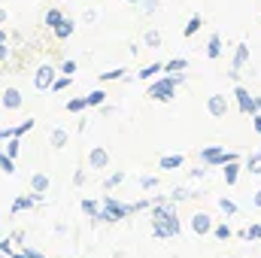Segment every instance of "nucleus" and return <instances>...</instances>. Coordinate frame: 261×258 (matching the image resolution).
Here are the masks:
<instances>
[{"instance_id": "36", "label": "nucleus", "mask_w": 261, "mask_h": 258, "mask_svg": "<svg viewBox=\"0 0 261 258\" xmlns=\"http://www.w3.org/2000/svg\"><path fill=\"white\" fill-rule=\"evenodd\" d=\"M197 28H200V18H197V15H195V18H192V21H189V28H186V34H189V37H192V34H195V31H197Z\"/></svg>"}, {"instance_id": "33", "label": "nucleus", "mask_w": 261, "mask_h": 258, "mask_svg": "<svg viewBox=\"0 0 261 258\" xmlns=\"http://www.w3.org/2000/svg\"><path fill=\"white\" fill-rule=\"evenodd\" d=\"M21 258H46V255L37 252V249H31V246H24V249H21Z\"/></svg>"}, {"instance_id": "14", "label": "nucleus", "mask_w": 261, "mask_h": 258, "mask_svg": "<svg viewBox=\"0 0 261 258\" xmlns=\"http://www.w3.org/2000/svg\"><path fill=\"white\" fill-rule=\"evenodd\" d=\"M237 237L240 240H261V225H249V228L237 231Z\"/></svg>"}, {"instance_id": "37", "label": "nucleus", "mask_w": 261, "mask_h": 258, "mask_svg": "<svg viewBox=\"0 0 261 258\" xmlns=\"http://www.w3.org/2000/svg\"><path fill=\"white\" fill-rule=\"evenodd\" d=\"M73 70H76V64H73V61H67V64L61 67V73H67V76H70V73H73Z\"/></svg>"}, {"instance_id": "3", "label": "nucleus", "mask_w": 261, "mask_h": 258, "mask_svg": "<svg viewBox=\"0 0 261 258\" xmlns=\"http://www.w3.org/2000/svg\"><path fill=\"white\" fill-rule=\"evenodd\" d=\"M200 158H203V164H210V167H225V164L237 161V155L228 152V149H222V146H203V149H200Z\"/></svg>"}, {"instance_id": "9", "label": "nucleus", "mask_w": 261, "mask_h": 258, "mask_svg": "<svg viewBox=\"0 0 261 258\" xmlns=\"http://www.w3.org/2000/svg\"><path fill=\"white\" fill-rule=\"evenodd\" d=\"M40 197H43V194H21V197H15V200H12V216H18V213H24V210H31V207H34V203H37V200H40Z\"/></svg>"}, {"instance_id": "6", "label": "nucleus", "mask_w": 261, "mask_h": 258, "mask_svg": "<svg viewBox=\"0 0 261 258\" xmlns=\"http://www.w3.org/2000/svg\"><path fill=\"white\" fill-rule=\"evenodd\" d=\"M55 79H58V76H55V70H52V67H40V70H37V76H34V85H37L40 91H46V88H52V85H55Z\"/></svg>"}, {"instance_id": "13", "label": "nucleus", "mask_w": 261, "mask_h": 258, "mask_svg": "<svg viewBox=\"0 0 261 258\" xmlns=\"http://www.w3.org/2000/svg\"><path fill=\"white\" fill-rule=\"evenodd\" d=\"M31 189L37 194H43L49 189V176H46V173H34V176H31Z\"/></svg>"}, {"instance_id": "18", "label": "nucleus", "mask_w": 261, "mask_h": 258, "mask_svg": "<svg viewBox=\"0 0 261 258\" xmlns=\"http://www.w3.org/2000/svg\"><path fill=\"white\" fill-rule=\"evenodd\" d=\"M213 237H216V240H231L234 231H231L228 225H216V228H213Z\"/></svg>"}, {"instance_id": "30", "label": "nucleus", "mask_w": 261, "mask_h": 258, "mask_svg": "<svg viewBox=\"0 0 261 258\" xmlns=\"http://www.w3.org/2000/svg\"><path fill=\"white\" fill-rule=\"evenodd\" d=\"M155 186H158V179H155V176H143V179H140V189H146V192H149V189H155Z\"/></svg>"}, {"instance_id": "7", "label": "nucleus", "mask_w": 261, "mask_h": 258, "mask_svg": "<svg viewBox=\"0 0 261 258\" xmlns=\"http://www.w3.org/2000/svg\"><path fill=\"white\" fill-rule=\"evenodd\" d=\"M88 164H91L94 170H107V164H110V152H107L103 146H94V149L88 152Z\"/></svg>"}, {"instance_id": "8", "label": "nucleus", "mask_w": 261, "mask_h": 258, "mask_svg": "<svg viewBox=\"0 0 261 258\" xmlns=\"http://www.w3.org/2000/svg\"><path fill=\"white\" fill-rule=\"evenodd\" d=\"M206 110H210V116L222 119V116L228 113V97H225V94H213V97L206 100Z\"/></svg>"}, {"instance_id": "41", "label": "nucleus", "mask_w": 261, "mask_h": 258, "mask_svg": "<svg viewBox=\"0 0 261 258\" xmlns=\"http://www.w3.org/2000/svg\"><path fill=\"white\" fill-rule=\"evenodd\" d=\"M0 43H3V34H0Z\"/></svg>"}, {"instance_id": "26", "label": "nucleus", "mask_w": 261, "mask_h": 258, "mask_svg": "<svg viewBox=\"0 0 261 258\" xmlns=\"http://www.w3.org/2000/svg\"><path fill=\"white\" fill-rule=\"evenodd\" d=\"M55 34H58V37H70V34H73V24H70V21H61V24L55 28Z\"/></svg>"}, {"instance_id": "5", "label": "nucleus", "mask_w": 261, "mask_h": 258, "mask_svg": "<svg viewBox=\"0 0 261 258\" xmlns=\"http://www.w3.org/2000/svg\"><path fill=\"white\" fill-rule=\"evenodd\" d=\"M213 219H210V213H195L192 216V231H195L197 237H203V234H213Z\"/></svg>"}, {"instance_id": "29", "label": "nucleus", "mask_w": 261, "mask_h": 258, "mask_svg": "<svg viewBox=\"0 0 261 258\" xmlns=\"http://www.w3.org/2000/svg\"><path fill=\"white\" fill-rule=\"evenodd\" d=\"M18 146H21V143H18V137H12V140L6 143V152H9V155L15 158V155H18Z\"/></svg>"}, {"instance_id": "16", "label": "nucleus", "mask_w": 261, "mask_h": 258, "mask_svg": "<svg viewBox=\"0 0 261 258\" xmlns=\"http://www.w3.org/2000/svg\"><path fill=\"white\" fill-rule=\"evenodd\" d=\"M0 170L3 173H15V158L9 152H0Z\"/></svg>"}, {"instance_id": "11", "label": "nucleus", "mask_w": 261, "mask_h": 258, "mask_svg": "<svg viewBox=\"0 0 261 258\" xmlns=\"http://www.w3.org/2000/svg\"><path fill=\"white\" fill-rule=\"evenodd\" d=\"M182 164H186V158H182V155H164V158L158 161V167H161V170H176V167H182Z\"/></svg>"}, {"instance_id": "38", "label": "nucleus", "mask_w": 261, "mask_h": 258, "mask_svg": "<svg viewBox=\"0 0 261 258\" xmlns=\"http://www.w3.org/2000/svg\"><path fill=\"white\" fill-rule=\"evenodd\" d=\"M6 55H9V49H6V46L0 43V58H6Z\"/></svg>"}, {"instance_id": "34", "label": "nucleus", "mask_w": 261, "mask_h": 258, "mask_svg": "<svg viewBox=\"0 0 261 258\" xmlns=\"http://www.w3.org/2000/svg\"><path fill=\"white\" fill-rule=\"evenodd\" d=\"M243 61H246V46H240V52H237V61H234V70H240V67H243Z\"/></svg>"}, {"instance_id": "17", "label": "nucleus", "mask_w": 261, "mask_h": 258, "mask_svg": "<svg viewBox=\"0 0 261 258\" xmlns=\"http://www.w3.org/2000/svg\"><path fill=\"white\" fill-rule=\"evenodd\" d=\"M219 210H222L225 216H234V213H237V203H234L231 197H219Z\"/></svg>"}, {"instance_id": "20", "label": "nucleus", "mask_w": 261, "mask_h": 258, "mask_svg": "<svg viewBox=\"0 0 261 258\" xmlns=\"http://www.w3.org/2000/svg\"><path fill=\"white\" fill-rule=\"evenodd\" d=\"M100 207L103 203H97V200H82V210L91 216V219H97V213H100Z\"/></svg>"}, {"instance_id": "10", "label": "nucleus", "mask_w": 261, "mask_h": 258, "mask_svg": "<svg viewBox=\"0 0 261 258\" xmlns=\"http://www.w3.org/2000/svg\"><path fill=\"white\" fill-rule=\"evenodd\" d=\"M3 107H6V110H18V107H21L18 88H6V91H3Z\"/></svg>"}, {"instance_id": "15", "label": "nucleus", "mask_w": 261, "mask_h": 258, "mask_svg": "<svg viewBox=\"0 0 261 258\" xmlns=\"http://www.w3.org/2000/svg\"><path fill=\"white\" fill-rule=\"evenodd\" d=\"M246 170L255 173V176H261V152H252V155L246 158Z\"/></svg>"}, {"instance_id": "23", "label": "nucleus", "mask_w": 261, "mask_h": 258, "mask_svg": "<svg viewBox=\"0 0 261 258\" xmlns=\"http://www.w3.org/2000/svg\"><path fill=\"white\" fill-rule=\"evenodd\" d=\"M161 70H164V64H152V67H146L143 73H137V76H140V79H152V76L161 73Z\"/></svg>"}, {"instance_id": "1", "label": "nucleus", "mask_w": 261, "mask_h": 258, "mask_svg": "<svg viewBox=\"0 0 261 258\" xmlns=\"http://www.w3.org/2000/svg\"><path fill=\"white\" fill-rule=\"evenodd\" d=\"M179 234H182V225H179V216H176V203L164 200V197H155V203H152V237L155 240H170V237H179Z\"/></svg>"}, {"instance_id": "31", "label": "nucleus", "mask_w": 261, "mask_h": 258, "mask_svg": "<svg viewBox=\"0 0 261 258\" xmlns=\"http://www.w3.org/2000/svg\"><path fill=\"white\" fill-rule=\"evenodd\" d=\"M164 70H170L173 76H176V70H186V61L179 58V61H170V64H164Z\"/></svg>"}, {"instance_id": "40", "label": "nucleus", "mask_w": 261, "mask_h": 258, "mask_svg": "<svg viewBox=\"0 0 261 258\" xmlns=\"http://www.w3.org/2000/svg\"><path fill=\"white\" fill-rule=\"evenodd\" d=\"M255 100H258V113H261V97H255Z\"/></svg>"}, {"instance_id": "21", "label": "nucleus", "mask_w": 261, "mask_h": 258, "mask_svg": "<svg viewBox=\"0 0 261 258\" xmlns=\"http://www.w3.org/2000/svg\"><path fill=\"white\" fill-rule=\"evenodd\" d=\"M52 146H58V149H64V146H67V134L61 128L52 131Z\"/></svg>"}, {"instance_id": "19", "label": "nucleus", "mask_w": 261, "mask_h": 258, "mask_svg": "<svg viewBox=\"0 0 261 258\" xmlns=\"http://www.w3.org/2000/svg\"><path fill=\"white\" fill-rule=\"evenodd\" d=\"M206 55H210V58H219V55H222V40H219V37H213V40H210Z\"/></svg>"}, {"instance_id": "28", "label": "nucleus", "mask_w": 261, "mask_h": 258, "mask_svg": "<svg viewBox=\"0 0 261 258\" xmlns=\"http://www.w3.org/2000/svg\"><path fill=\"white\" fill-rule=\"evenodd\" d=\"M67 85H70V76H67V73H64L61 79H55V85H52V91H64Z\"/></svg>"}, {"instance_id": "27", "label": "nucleus", "mask_w": 261, "mask_h": 258, "mask_svg": "<svg viewBox=\"0 0 261 258\" xmlns=\"http://www.w3.org/2000/svg\"><path fill=\"white\" fill-rule=\"evenodd\" d=\"M122 179H125V173H113V176H110V179L103 183V189H116V186H119Z\"/></svg>"}, {"instance_id": "39", "label": "nucleus", "mask_w": 261, "mask_h": 258, "mask_svg": "<svg viewBox=\"0 0 261 258\" xmlns=\"http://www.w3.org/2000/svg\"><path fill=\"white\" fill-rule=\"evenodd\" d=\"M252 203H255V207H261V192H255V197H252Z\"/></svg>"}, {"instance_id": "24", "label": "nucleus", "mask_w": 261, "mask_h": 258, "mask_svg": "<svg viewBox=\"0 0 261 258\" xmlns=\"http://www.w3.org/2000/svg\"><path fill=\"white\" fill-rule=\"evenodd\" d=\"M103 100H107V94H103V91H91V94H88V107H100Z\"/></svg>"}, {"instance_id": "2", "label": "nucleus", "mask_w": 261, "mask_h": 258, "mask_svg": "<svg viewBox=\"0 0 261 258\" xmlns=\"http://www.w3.org/2000/svg\"><path fill=\"white\" fill-rule=\"evenodd\" d=\"M176 82H182V73H179V76H164V79H155V82L149 85V97H152V100H161V104L173 100V94H176Z\"/></svg>"}, {"instance_id": "25", "label": "nucleus", "mask_w": 261, "mask_h": 258, "mask_svg": "<svg viewBox=\"0 0 261 258\" xmlns=\"http://www.w3.org/2000/svg\"><path fill=\"white\" fill-rule=\"evenodd\" d=\"M189 197H195L192 192H186V189H173V194H170V200L176 203V200H189Z\"/></svg>"}, {"instance_id": "4", "label": "nucleus", "mask_w": 261, "mask_h": 258, "mask_svg": "<svg viewBox=\"0 0 261 258\" xmlns=\"http://www.w3.org/2000/svg\"><path fill=\"white\" fill-rule=\"evenodd\" d=\"M234 97H237V107H240V113H243V116H255V113H258V100H255L246 88H237V91H234Z\"/></svg>"}, {"instance_id": "35", "label": "nucleus", "mask_w": 261, "mask_h": 258, "mask_svg": "<svg viewBox=\"0 0 261 258\" xmlns=\"http://www.w3.org/2000/svg\"><path fill=\"white\" fill-rule=\"evenodd\" d=\"M122 73H125V70H110V73H100V79H103V82H107V79H122Z\"/></svg>"}, {"instance_id": "32", "label": "nucleus", "mask_w": 261, "mask_h": 258, "mask_svg": "<svg viewBox=\"0 0 261 258\" xmlns=\"http://www.w3.org/2000/svg\"><path fill=\"white\" fill-rule=\"evenodd\" d=\"M46 18H49V24H52V28H58V24L64 21V18H61V12H55V9H52V12H49Z\"/></svg>"}, {"instance_id": "22", "label": "nucleus", "mask_w": 261, "mask_h": 258, "mask_svg": "<svg viewBox=\"0 0 261 258\" xmlns=\"http://www.w3.org/2000/svg\"><path fill=\"white\" fill-rule=\"evenodd\" d=\"M85 107H88V97H76V100H70V104H67V110H70V113H79V110H85Z\"/></svg>"}, {"instance_id": "12", "label": "nucleus", "mask_w": 261, "mask_h": 258, "mask_svg": "<svg viewBox=\"0 0 261 258\" xmlns=\"http://www.w3.org/2000/svg\"><path fill=\"white\" fill-rule=\"evenodd\" d=\"M222 176H225V183H228V186H234V183H237V176H240V164H237V161H231V164H225V170H222Z\"/></svg>"}]
</instances>
